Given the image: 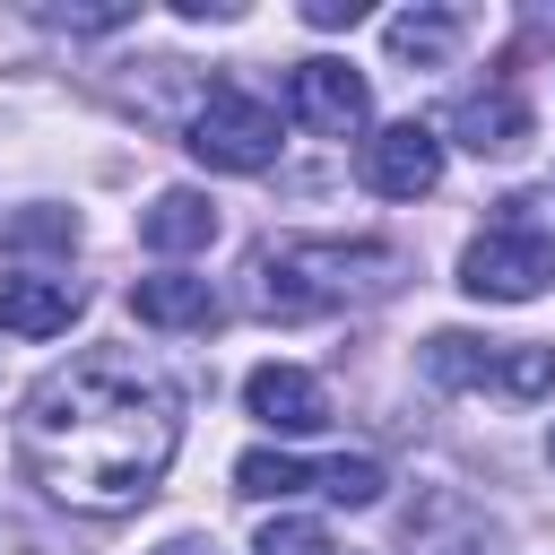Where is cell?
<instances>
[{"instance_id": "cell-17", "label": "cell", "mask_w": 555, "mask_h": 555, "mask_svg": "<svg viewBox=\"0 0 555 555\" xmlns=\"http://www.w3.org/2000/svg\"><path fill=\"white\" fill-rule=\"evenodd\" d=\"M9 243H17V251H43V243H52V251H69V243H78V217H69V208H35V217H17V225H9Z\"/></svg>"}, {"instance_id": "cell-3", "label": "cell", "mask_w": 555, "mask_h": 555, "mask_svg": "<svg viewBox=\"0 0 555 555\" xmlns=\"http://www.w3.org/2000/svg\"><path fill=\"white\" fill-rule=\"evenodd\" d=\"M425 373L442 390H512V399H546L555 390V347L538 338H468V330H434L425 338Z\"/></svg>"}, {"instance_id": "cell-20", "label": "cell", "mask_w": 555, "mask_h": 555, "mask_svg": "<svg viewBox=\"0 0 555 555\" xmlns=\"http://www.w3.org/2000/svg\"><path fill=\"white\" fill-rule=\"evenodd\" d=\"M165 555H217V546H208V538H173Z\"/></svg>"}, {"instance_id": "cell-15", "label": "cell", "mask_w": 555, "mask_h": 555, "mask_svg": "<svg viewBox=\"0 0 555 555\" xmlns=\"http://www.w3.org/2000/svg\"><path fill=\"white\" fill-rule=\"evenodd\" d=\"M382 460H364V451H338V460H321V494L330 503H347V512H364V503H382Z\"/></svg>"}, {"instance_id": "cell-14", "label": "cell", "mask_w": 555, "mask_h": 555, "mask_svg": "<svg viewBox=\"0 0 555 555\" xmlns=\"http://www.w3.org/2000/svg\"><path fill=\"white\" fill-rule=\"evenodd\" d=\"M304 486H321V468L295 460V451H243L234 460V494H251V503H286Z\"/></svg>"}, {"instance_id": "cell-13", "label": "cell", "mask_w": 555, "mask_h": 555, "mask_svg": "<svg viewBox=\"0 0 555 555\" xmlns=\"http://www.w3.org/2000/svg\"><path fill=\"white\" fill-rule=\"evenodd\" d=\"M382 35H390V52H399V61H416V69H442V61L460 52V9H399Z\"/></svg>"}, {"instance_id": "cell-8", "label": "cell", "mask_w": 555, "mask_h": 555, "mask_svg": "<svg viewBox=\"0 0 555 555\" xmlns=\"http://www.w3.org/2000/svg\"><path fill=\"white\" fill-rule=\"evenodd\" d=\"M78 312H87L78 278H43V269H9L0 278V330H17V338H61Z\"/></svg>"}, {"instance_id": "cell-19", "label": "cell", "mask_w": 555, "mask_h": 555, "mask_svg": "<svg viewBox=\"0 0 555 555\" xmlns=\"http://www.w3.org/2000/svg\"><path fill=\"white\" fill-rule=\"evenodd\" d=\"M364 0H304V26H356Z\"/></svg>"}, {"instance_id": "cell-7", "label": "cell", "mask_w": 555, "mask_h": 555, "mask_svg": "<svg viewBox=\"0 0 555 555\" xmlns=\"http://www.w3.org/2000/svg\"><path fill=\"white\" fill-rule=\"evenodd\" d=\"M356 173H364V191H382V199H425V191L442 182V130H434V121H382V130L364 139Z\"/></svg>"}, {"instance_id": "cell-1", "label": "cell", "mask_w": 555, "mask_h": 555, "mask_svg": "<svg viewBox=\"0 0 555 555\" xmlns=\"http://www.w3.org/2000/svg\"><path fill=\"white\" fill-rule=\"evenodd\" d=\"M182 451V390L130 347L52 364L17 408V460L69 512H130Z\"/></svg>"}, {"instance_id": "cell-2", "label": "cell", "mask_w": 555, "mask_h": 555, "mask_svg": "<svg viewBox=\"0 0 555 555\" xmlns=\"http://www.w3.org/2000/svg\"><path fill=\"white\" fill-rule=\"evenodd\" d=\"M408 278L399 243H330V234H295L269 243L251 260V304L269 321H312V312H347V304H382Z\"/></svg>"}, {"instance_id": "cell-18", "label": "cell", "mask_w": 555, "mask_h": 555, "mask_svg": "<svg viewBox=\"0 0 555 555\" xmlns=\"http://www.w3.org/2000/svg\"><path fill=\"white\" fill-rule=\"evenodd\" d=\"M139 9L130 0H104V9H43V26H61V35H113V26H130Z\"/></svg>"}, {"instance_id": "cell-5", "label": "cell", "mask_w": 555, "mask_h": 555, "mask_svg": "<svg viewBox=\"0 0 555 555\" xmlns=\"http://www.w3.org/2000/svg\"><path fill=\"white\" fill-rule=\"evenodd\" d=\"M503 208H512V217H494V225L460 251V286H468L477 304H529V295L555 278V243L520 217L529 199H503Z\"/></svg>"}, {"instance_id": "cell-10", "label": "cell", "mask_w": 555, "mask_h": 555, "mask_svg": "<svg viewBox=\"0 0 555 555\" xmlns=\"http://www.w3.org/2000/svg\"><path fill=\"white\" fill-rule=\"evenodd\" d=\"M442 130H451L468 156H512V147L529 139V104H520L512 87H468V95L442 113Z\"/></svg>"}, {"instance_id": "cell-9", "label": "cell", "mask_w": 555, "mask_h": 555, "mask_svg": "<svg viewBox=\"0 0 555 555\" xmlns=\"http://www.w3.org/2000/svg\"><path fill=\"white\" fill-rule=\"evenodd\" d=\"M243 408L269 425V434H321L330 425V390L304 373V364H260L243 382Z\"/></svg>"}, {"instance_id": "cell-4", "label": "cell", "mask_w": 555, "mask_h": 555, "mask_svg": "<svg viewBox=\"0 0 555 555\" xmlns=\"http://www.w3.org/2000/svg\"><path fill=\"white\" fill-rule=\"evenodd\" d=\"M182 147H191L208 173H269V165H278V113H269L251 87H225V78H217V87L199 95Z\"/></svg>"}, {"instance_id": "cell-16", "label": "cell", "mask_w": 555, "mask_h": 555, "mask_svg": "<svg viewBox=\"0 0 555 555\" xmlns=\"http://www.w3.org/2000/svg\"><path fill=\"white\" fill-rule=\"evenodd\" d=\"M251 555H338V546H330V529H321V520H304V512H278V520L260 529V546H251Z\"/></svg>"}, {"instance_id": "cell-11", "label": "cell", "mask_w": 555, "mask_h": 555, "mask_svg": "<svg viewBox=\"0 0 555 555\" xmlns=\"http://www.w3.org/2000/svg\"><path fill=\"white\" fill-rule=\"evenodd\" d=\"M139 243H147V251H165V260L208 251V243H217V199H208V191H191V182L156 191V199L139 208Z\"/></svg>"}, {"instance_id": "cell-6", "label": "cell", "mask_w": 555, "mask_h": 555, "mask_svg": "<svg viewBox=\"0 0 555 555\" xmlns=\"http://www.w3.org/2000/svg\"><path fill=\"white\" fill-rule=\"evenodd\" d=\"M286 113H295L304 130H321V139H356V130L373 121V87H364V69L312 52V61L286 69Z\"/></svg>"}, {"instance_id": "cell-21", "label": "cell", "mask_w": 555, "mask_h": 555, "mask_svg": "<svg viewBox=\"0 0 555 555\" xmlns=\"http://www.w3.org/2000/svg\"><path fill=\"white\" fill-rule=\"evenodd\" d=\"M546 460H555V425H546Z\"/></svg>"}, {"instance_id": "cell-12", "label": "cell", "mask_w": 555, "mask_h": 555, "mask_svg": "<svg viewBox=\"0 0 555 555\" xmlns=\"http://www.w3.org/2000/svg\"><path fill=\"white\" fill-rule=\"evenodd\" d=\"M130 312H139L147 330H208V321H217V286L191 278V269H156V278L130 286Z\"/></svg>"}]
</instances>
